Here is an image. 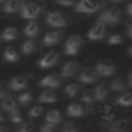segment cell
Returning a JSON list of instances; mask_svg holds the SVG:
<instances>
[{
	"label": "cell",
	"instance_id": "cell-1",
	"mask_svg": "<svg viewBox=\"0 0 132 132\" xmlns=\"http://www.w3.org/2000/svg\"><path fill=\"white\" fill-rule=\"evenodd\" d=\"M121 19V10L119 7H111L107 10H104L100 13L98 21L107 25H116L120 22Z\"/></svg>",
	"mask_w": 132,
	"mask_h": 132
},
{
	"label": "cell",
	"instance_id": "cell-2",
	"mask_svg": "<svg viewBox=\"0 0 132 132\" xmlns=\"http://www.w3.org/2000/svg\"><path fill=\"white\" fill-rule=\"evenodd\" d=\"M20 12H21L22 18L33 20V19L37 18L38 14L41 12V7L36 3L28 2V3H25L22 5Z\"/></svg>",
	"mask_w": 132,
	"mask_h": 132
},
{
	"label": "cell",
	"instance_id": "cell-3",
	"mask_svg": "<svg viewBox=\"0 0 132 132\" xmlns=\"http://www.w3.org/2000/svg\"><path fill=\"white\" fill-rule=\"evenodd\" d=\"M81 45V39L78 35H71L65 43V54L72 56L78 53V50Z\"/></svg>",
	"mask_w": 132,
	"mask_h": 132
},
{
	"label": "cell",
	"instance_id": "cell-4",
	"mask_svg": "<svg viewBox=\"0 0 132 132\" xmlns=\"http://www.w3.org/2000/svg\"><path fill=\"white\" fill-rule=\"evenodd\" d=\"M100 7L99 3H97L94 0H80L75 7V10L77 12H85V13H92L98 10Z\"/></svg>",
	"mask_w": 132,
	"mask_h": 132
},
{
	"label": "cell",
	"instance_id": "cell-5",
	"mask_svg": "<svg viewBox=\"0 0 132 132\" xmlns=\"http://www.w3.org/2000/svg\"><path fill=\"white\" fill-rule=\"evenodd\" d=\"M95 71L100 76H110L114 73L116 66L109 61H101L96 65Z\"/></svg>",
	"mask_w": 132,
	"mask_h": 132
},
{
	"label": "cell",
	"instance_id": "cell-6",
	"mask_svg": "<svg viewBox=\"0 0 132 132\" xmlns=\"http://www.w3.org/2000/svg\"><path fill=\"white\" fill-rule=\"evenodd\" d=\"M105 33V24L98 21L88 32V38L91 40H99L103 38Z\"/></svg>",
	"mask_w": 132,
	"mask_h": 132
},
{
	"label": "cell",
	"instance_id": "cell-7",
	"mask_svg": "<svg viewBox=\"0 0 132 132\" xmlns=\"http://www.w3.org/2000/svg\"><path fill=\"white\" fill-rule=\"evenodd\" d=\"M46 24L51 27H63L66 25V20L60 12L52 11L46 15Z\"/></svg>",
	"mask_w": 132,
	"mask_h": 132
},
{
	"label": "cell",
	"instance_id": "cell-8",
	"mask_svg": "<svg viewBox=\"0 0 132 132\" xmlns=\"http://www.w3.org/2000/svg\"><path fill=\"white\" fill-rule=\"evenodd\" d=\"M59 55L56 51H51L47 54H45L39 61H38V66L40 68H50L53 65H55L58 61Z\"/></svg>",
	"mask_w": 132,
	"mask_h": 132
},
{
	"label": "cell",
	"instance_id": "cell-9",
	"mask_svg": "<svg viewBox=\"0 0 132 132\" xmlns=\"http://www.w3.org/2000/svg\"><path fill=\"white\" fill-rule=\"evenodd\" d=\"M39 86L47 88H59L61 86V77L55 73L48 74L39 81Z\"/></svg>",
	"mask_w": 132,
	"mask_h": 132
},
{
	"label": "cell",
	"instance_id": "cell-10",
	"mask_svg": "<svg viewBox=\"0 0 132 132\" xmlns=\"http://www.w3.org/2000/svg\"><path fill=\"white\" fill-rule=\"evenodd\" d=\"M79 69V64L75 61H69L65 63L61 69V75L64 77H70L73 76L77 70Z\"/></svg>",
	"mask_w": 132,
	"mask_h": 132
},
{
	"label": "cell",
	"instance_id": "cell-11",
	"mask_svg": "<svg viewBox=\"0 0 132 132\" xmlns=\"http://www.w3.org/2000/svg\"><path fill=\"white\" fill-rule=\"evenodd\" d=\"M27 87V79L22 75H16L9 80L8 88L12 91H21Z\"/></svg>",
	"mask_w": 132,
	"mask_h": 132
},
{
	"label": "cell",
	"instance_id": "cell-12",
	"mask_svg": "<svg viewBox=\"0 0 132 132\" xmlns=\"http://www.w3.org/2000/svg\"><path fill=\"white\" fill-rule=\"evenodd\" d=\"M97 78H98V74L93 69H86L78 76V80L80 82H84V84H92V82H95L97 80Z\"/></svg>",
	"mask_w": 132,
	"mask_h": 132
},
{
	"label": "cell",
	"instance_id": "cell-13",
	"mask_svg": "<svg viewBox=\"0 0 132 132\" xmlns=\"http://www.w3.org/2000/svg\"><path fill=\"white\" fill-rule=\"evenodd\" d=\"M58 100V97L53 90H44L41 92V94L38 96L37 101L38 102H43V103H53Z\"/></svg>",
	"mask_w": 132,
	"mask_h": 132
},
{
	"label": "cell",
	"instance_id": "cell-14",
	"mask_svg": "<svg viewBox=\"0 0 132 132\" xmlns=\"http://www.w3.org/2000/svg\"><path fill=\"white\" fill-rule=\"evenodd\" d=\"M22 1L21 0H7L5 4L3 5L2 10L6 13H13L21 9L22 7Z\"/></svg>",
	"mask_w": 132,
	"mask_h": 132
},
{
	"label": "cell",
	"instance_id": "cell-15",
	"mask_svg": "<svg viewBox=\"0 0 132 132\" xmlns=\"http://www.w3.org/2000/svg\"><path fill=\"white\" fill-rule=\"evenodd\" d=\"M94 94H95V100L97 101H103L108 94V89L105 82H101L98 86H96L95 90H94Z\"/></svg>",
	"mask_w": 132,
	"mask_h": 132
},
{
	"label": "cell",
	"instance_id": "cell-16",
	"mask_svg": "<svg viewBox=\"0 0 132 132\" xmlns=\"http://www.w3.org/2000/svg\"><path fill=\"white\" fill-rule=\"evenodd\" d=\"M59 40H60V34L56 31H50V32H46L44 34L42 42H43L44 45L48 46V45L56 44L57 42H59Z\"/></svg>",
	"mask_w": 132,
	"mask_h": 132
},
{
	"label": "cell",
	"instance_id": "cell-17",
	"mask_svg": "<svg viewBox=\"0 0 132 132\" xmlns=\"http://www.w3.org/2000/svg\"><path fill=\"white\" fill-rule=\"evenodd\" d=\"M129 126V121L126 119H120L116 122L111 123L110 126V132H123L126 131Z\"/></svg>",
	"mask_w": 132,
	"mask_h": 132
},
{
	"label": "cell",
	"instance_id": "cell-18",
	"mask_svg": "<svg viewBox=\"0 0 132 132\" xmlns=\"http://www.w3.org/2000/svg\"><path fill=\"white\" fill-rule=\"evenodd\" d=\"M67 114L72 118H78L84 114V109L78 103H71L67 108Z\"/></svg>",
	"mask_w": 132,
	"mask_h": 132
},
{
	"label": "cell",
	"instance_id": "cell-19",
	"mask_svg": "<svg viewBox=\"0 0 132 132\" xmlns=\"http://www.w3.org/2000/svg\"><path fill=\"white\" fill-rule=\"evenodd\" d=\"M39 31V27H38V24L36 22H33L31 21L30 23L27 24V26L25 27L24 29V34L28 37H35L37 35Z\"/></svg>",
	"mask_w": 132,
	"mask_h": 132
},
{
	"label": "cell",
	"instance_id": "cell-20",
	"mask_svg": "<svg viewBox=\"0 0 132 132\" xmlns=\"http://www.w3.org/2000/svg\"><path fill=\"white\" fill-rule=\"evenodd\" d=\"M18 37V29L15 27H7L1 34L3 40H14Z\"/></svg>",
	"mask_w": 132,
	"mask_h": 132
},
{
	"label": "cell",
	"instance_id": "cell-21",
	"mask_svg": "<svg viewBox=\"0 0 132 132\" xmlns=\"http://www.w3.org/2000/svg\"><path fill=\"white\" fill-rule=\"evenodd\" d=\"M116 103L123 105V106H130L132 105V92L124 93L123 95L116 98Z\"/></svg>",
	"mask_w": 132,
	"mask_h": 132
},
{
	"label": "cell",
	"instance_id": "cell-22",
	"mask_svg": "<svg viewBox=\"0 0 132 132\" xmlns=\"http://www.w3.org/2000/svg\"><path fill=\"white\" fill-rule=\"evenodd\" d=\"M62 120V117H61V113L60 111L56 110V109H53V110H50L46 116H45V121L46 123H51V124H57L59 122H61Z\"/></svg>",
	"mask_w": 132,
	"mask_h": 132
},
{
	"label": "cell",
	"instance_id": "cell-23",
	"mask_svg": "<svg viewBox=\"0 0 132 132\" xmlns=\"http://www.w3.org/2000/svg\"><path fill=\"white\" fill-rule=\"evenodd\" d=\"M1 107L3 110L7 111V112H10L11 110L15 109V101L12 97L10 96H7L5 97L4 99H2V102H1Z\"/></svg>",
	"mask_w": 132,
	"mask_h": 132
},
{
	"label": "cell",
	"instance_id": "cell-24",
	"mask_svg": "<svg viewBox=\"0 0 132 132\" xmlns=\"http://www.w3.org/2000/svg\"><path fill=\"white\" fill-rule=\"evenodd\" d=\"M4 59L7 62H15L19 59L18 53L15 52V50L12 46H7L4 51Z\"/></svg>",
	"mask_w": 132,
	"mask_h": 132
},
{
	"label": "cell",
	"instance_id": "cell-25",
	"mask_svg": "<svg viewBox=\"0 0 132 132\" xmlns=\"http://www.w3.org/2000/svg\"><path fill=\"white\" fill-rule=\"evenodd\" d=\"M110 89L112 91H123L125 88H126V84L124 81L123 78L121 77H116L114 79H112L110 81V85H109Z\"/></svg>",
	"mask_w": 132,
	"mask_h": 132
},
{
	"label": "cell",
	"instance_id": "cell-26",
	"mask_svg": "<svg viewBox=\"0 0 132 132\" xmlns=\"http://www.w3.org/2000/svg\"><path fill=\"white\" fill-rule=\"evenodd\" d=\"M81 101L87 103V104H91L95 101V94H94V90L91 89H87L82 95H81Z\"/></svg>",
	"mask_w": 132,
	"mask_h": 132
},
{
	"label": "cell",
	"instance_id": "cell-27",
	"mask_svg": "<svg viewBox=\"0 0 132 132\" xmlns=\"http://www.w3.org/2000/svg\"><path fill=\"white\" fill-rule=\"evenodd\" d=\"M35 51V43L33 40H26L22 44V53L25 55H30Z\"/></svg>",
	"mask_w": 132,
	"mask_h": 132
},
{
	"label": "cell",
	"instance_id": "cell-28",
	"mask_svg": "<svg viewBox=\"0 0 132 132\" xmlns=\"http://www.w3.org/2000/svg\"><path fill=\"white\" fill-rule=\"evenodd\" d=\"M77 92H78V85L76 84H69L64 89V93L69 97H75Z\"/></svg>",
	"mask_w": 132,
	"mask_h": 132
},
{
	"label": "cell",
	"instance_id": "cell-29",
	"mask_svg": "<svg viewBox=\"0 0 132 132\" xmlns=\"http://www.w3.org/2000/svg\"><path fill=\"white\" fill-rule=\"evenodd\" d=\"M113 118H114V113H113L111 107L110 106H105L104 112H103V116H102V121L105 122V123H111Z\"/></svg>",
	"mask_w": 132,
	"mask_h": 132
},
{
	"label": "cell",
	"instance_id": "cell-30",
	"mask_svg": "<svg viewBox=\"0 0 132 132\" xmlns=\"http://www.w3.org/2000/svg\"><path fill=\"white\" fill-rule=\"evenodd\" d=\"M9 120L14 124H20L23 122V118L21 116V112L16 108L9 112Z\"/></svg>",
	"mask_w": 132,
	"mask_h": 132
},
{
	"label": "cell",
	"instance_id": "cell-31",
	"mask_svg": "<svg viewBox=\"0 0 132 132\" xmlns=\"http://www.w3.org/2000/svg\"><path fill=\"white\" fill-rule=\"evenodd\" d=\"M31 100H32V94H31V92H24V93H22L18 97V101L21 104H23V105L28 104Z\"/></svg>",
	"mask_w": 132,
	"mask_h": 132
},
{
	"label": "cell",
	"instance_id": "cell-32",
	"mask_svg": "<svg viewBox=\"0 0 132 132\" xmlns=\"http://www.w3.org/2000/svg\"><path fill=\"white\" fill-rule=\"evenodd\" d=\"M42 111H43V107L37 105V106H34V107H32V108L30 109L29 116H30L31 118H38L39 116H41Z\"/></svg>",
	"mask_w": 132,
	"mask_h": 132
},
{
	"label": "cell",
	"instance_id": "cell-33",
	"mask_svg": "<svg viewBox=\"0 0 132 132\" xmlns=\"http://www.w3.org/2000/svg\"><path fill=\"white\" fill-rule=\"evenodd\" d=\"M61 132H77V127H76V125L74 123L69 122V123H66L62 127Z\"/></svg>",
	"mask_w": 132,
	"mask_h": 132
},
{
	"label": "cell",
	"instance_id": "cell-34",
	"mask_svg": "<svg viewBox=\"0 0 132 132\" xmlns=\"http://www.w3.org/2000/svg\"><path fill=\"white\" fill-rule=\"evenodd\" d=\"M33 128H34V124H33L32 122H27V123L23 124V125L16 130V132H32Z\"/></svg>",
	"mask_w": 132,
	"mask_h": 132
},
{
	"label": "cell",
	"instance_id": "cell-35",
	"mask_svg": "<svg viewBox=\"0 0 132 132\" xmlns=\"http://www.w3.org/2000/svg\"><path fill=\"white\" fill-rule=\"evenodd\" d=\"M39 132H57V128H56V125L55 124L46 123V124H44V125L41 126Z\"/></svg>",
	"mask_w": 132,
	"mask_h": 132
},
{
	"label": "cell",
	"instance_id": "cell-36",
	"mask_svg": "<svg viewBox=\"0 0 132 132\" xmlns=\"http://www.w3.org/2000/svg\"><path fill=\"white\" fill-rule=\"evenodd\" d=\"M109 44H119L122 42V36L116 34V35H111L109 38H108V41H107Z\"/></svg>",
	"mask_w": 132,
	"mask_h": 132
},
{
	"label": "cell",
	"instance_id": "cell-37",
	"mask_svg": "<svg viewBox=\"0 0 132 132\" xmlns=\"http://www.w3.org/2000/svg\"><path fill=\"white\" fill-rule=\"evenodd\" d=\"M8 96V87L4 85H0V99H4Z\"/></svg>",
	"mask_w": 132,
	"mask_h": 132
},
{
	"label": "cell",
	"instance_id": "cell-38",
	"mask_svg": "<svg viewBox=\"0 0 132 132\" xmlns=\"http://www.w3.org/2000/svg\"><path fill=\"white\" fill-rule=\"evenodd\" d=\"M56 2L60 5H64V6H71L74 3V0H56Z\"/></svg>",
	"mask_w": 132,
	"mask_h": 132
},
{
	"label": "cell",
	"instance_id": "cell-39",
	"mask_svg": "<svg viewBox=\"0 0 132 132\" xmlns=\"http://www.w3.org/2000/svg\"><path fill=\"white\" fill-rule=\"evenodd\" d=\"M126 11H127V13H128V14L132 15V3H130V4H128V5H127Z\"/></svg>",
	"mask_w": 132,
	"mask_h": 132
},
{
	"label": "cell",
	"instance_id": "cell-40",
	"mask_svg": "<svg viewBox=\"0 0 132 132\" xmlns=\"http://www.w3.org/2000/svg\"><path fill=\"white\" fill-rule=\"evenodd\" d=\"M0 132H10V130L6 126H0Z\"/></svg>",
	"mask_w": 132,
	"mask_h": 132
},
{
	"label": "cell",
	"instance_id": "cell-41",
	"mask_svg": "<svg viewBox=\"0 0 132 132\" xmlns=\"http://www.w3.org/2000/svg\"><path fill=\"white\" fill-rule=\"evenodd\" d=\"M128 86L129 87H132V71L130 72L129 74V79H128Z\"/></svg>",
	"mask_w": 132,
	"mask_h": 132
},
{
	"label": "cell",
	"instance_id": "cell-42",
	"mask_svg": "<svg viewBox=\"0 0 132 132\" xmlns=\"http://www.w3.org/2000/svg\"><path fill=\"white\" fill-rule=\"evenodd\" d=\"M128 35L132 38V24H130L128 27Z\"/></svg>",
	"mask_w": 132,
	"mask_h": 132
},
{
	"label": "cell",
	"instance_id": "cell-43",
	"mask_svg": "<svg viewBox=\"0 0 132 132\" xmlns=\"http://www.w3.org/2000/svg\"><path fill=\"white\" fill-rule=\"evenodd\" d=\"M4 121V114H3V112L0 110V122H3Z\"/></svg>",
	"mask_w": 132,
	"mask_h": 132
},
{
	"label": "cell",
	"instance_id": "cell-44",
	"mask_svg": "<svg viewBox=\"0 0 132 132\" xmlns=\"http://www.w3.org/2000/svg\"><path fill=\"white\" fill-rule=\"evenodd\" d=\"M128 54H129V55L132 57V45H131V46L128 48Z\"/></svg>",
	"mask_w": 132,
	"mask_h": 132
},
{
	"label": "cell",
	"instance_id": "cell-45",
	"mask_svg": "<svg viewBox=\"0 0 132 132\" xmlns=\"http://www.w3.org/2000/svg\"><path fill=\"white\" fill-rule=\"evenodd\" d=\"M110 1H113V2H121V1H123V0H110Z\"/></svg>",
	"mask_w": 132,
	"mask_h": 132
},
{
	"label": "cell",
	"instance_id": "cell-46",
	"mask_svg": "<svg viewBox=\"0 0 132 132\" xmlns=\"http://www.w3.org/2000/svg\"><path fill=\"white\" fill-rule=\"evenodd\" d=\"M3 1H4V0H0V3H1V2H3Z\"/></svg>",
	"mask_w": 132,
	"mask_h": 132
},
{
	"label": "cell",
	"instance_id": "cell-47",
	"mask_svg": "<svg viewBox=\"0 0 132 132\" xmlns=\"http://www.w3.org/2000/svg\"><path fill=\"white\" fill-rule=\"evenodd\" d=\"M123 132H128V131H127V130H126V131H123Z\"/></svg>",
	"mask_w": 132,
	"mask_h": 132
}]
</instances>
